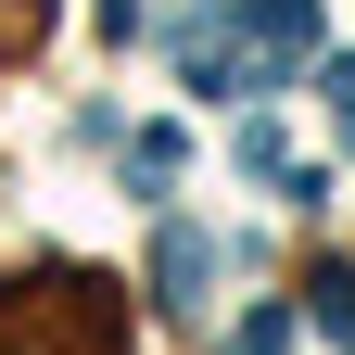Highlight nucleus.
Wrapping results in <instances>:
<instances>
[{
  "instance_id": "1",
  "label": "nucleus",
  "mask_w": 355,
  "mask_h": 355,
  "mask_svg": "<svg viewBox=\"0 0 355 355\" xmlns=\"http://www.w3.org/2000/svg\"><path fill=\"white\" fill-rule=\"evenodd\" d=\"M38 26H51V0H0V51H26Z\"/></svg>"
}]
</instances>
